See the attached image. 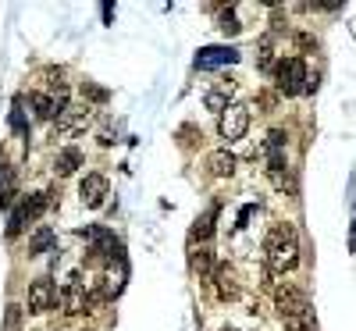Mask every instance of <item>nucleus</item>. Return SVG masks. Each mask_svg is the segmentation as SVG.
I'll list each match as a JSON object with an SVG mask.
<instances>
[{"label":"nucleus","instance_id":"obj_15","mask_svg":"<svg viewBox=\"0 0 356 331\" xmlns=\"http://www.w3.org/2000/svg\"><path fill=\"white\" fill-rule=\"evenodd\" d=\"M193 271L200 278H214V271H218V267H214V250L207 242L200 246V250H193Z\"/></svg>","mask_w":356,"mask_h":331},{"label":"nucleus","instance_id":"obj_21","mask_svg":"<svg viewBox=\"0 0 356 331\" xmlns=\"http://www.w3.org/2000/svg\"><path fill=\"white\" fill-rule=\"evenodd\" d=\"M267 178L278 185V189H292V178H289V168L282 164V168H267Z\"/></svg>","mask_w":356,"mask_h":331},{"label":"nucleus","instance_id":"obj_3","mask_svg":"<svg viewBox=\"0 0 356 331\" xmlns=\"http://www.w3.org/2000/svg\"><path fill=\"white\" fill-rule=\"evenodd\" d=\"M47 206H50V193H32L29 200H22V203H18V211L11 214V221H8V239H18L25 232V224H32Z\"/></svg>","mask_w":356,"mask_h":331},{"label":"nucleus","instance_id":"obj_11","mask_svg":"<svg viewBox=\"0 0 356 331\" xmlns=\"http://www.w3.org/2000/svg\"><path fill=\"white\" fill-rule=\"evenodd\" d=\"M232 93H235V82L228 78V82H221L218 89H211L203 96V103H207V111H218V114H224L228 107H232Z\"/></svg>","mask_w":356,"mask_h":331},{"label":"nucleus","instance_id":"obj_2","mask_svg":"<svg viewBox=\"0 0 356 331\" xmlns=\"http://www.w3.org/2000/svg\"><path fill=\"white\" fill-rule=\"evenodd\" d=\"M275 82H278V93L282 96H300L310 86V75H306V61L303 57H282L275 65Z\"/></svg>","mask_w":356,"mask_h":331},{"label":"nucleus","instance_id":"obj_12","mask_svg":"<svg viewBox=\"0 0 356 331\" xmlns=\"http://www.w3.org/2000/svg\"><path fill=\"white\" fill-rule=\"evenodd\" d=\"M90 125V111H75V107H68L65 114L57 118V132L61 136H75V132H82Z\"/></svg>","mask_w":356,"mask_h":331},{"label":"nucleus","instance_id":"obj_13","mask_svg":"<svg viewBox=\"0 0 356 331\" xmlns=\"http://www.w3.org/2000/svg\"><path fill=\"white\" fill-rule=\"evenodd\" d=\"M82 168V150L78 147H65V150H57V160H54V171L65 178V175H75Z\"/></svg>","mask_w":356,"mask_h":331},{"label":"nucleus","instance_id":"obj_1","mask_svg":"<svg viewBox=\"0 0 356 331\" xmlns=\"http://www.w3.org/2000/svg\"><path fill=\"white\" fill-rule=\"evenodd\" d=\"M264 260L271 271H292V267L300 264V242H296V232L289 228V224H275V228L267 232L264 239Z\"/></svg>","mask_w":356,"mask_h":331},{"label":"nucleus","instance_id":"obj_6","mask_svg":"<svg viewBox=\"0 0 356 331\" xmlns=\"http://www.w3.org/2000/svg\"><path fill=\"white\" fill-rule=\"evenodd\" d=\"M78 196H82V203L90 206V211H96V206H103V200L111 196V182L103 178V175H86L82 178V185H78Z\"/></svg>","mask_w":356,"mask_h":331},{"label":"nucleus","instance_id":"obj_28","mask_svg":"<svg viewBox=\"0 0 356 331\" xmlns=\"http://www.w3.org/2000/svg\"><path fill=\"white\" fill-rule=\"evenodd\" d=\"M349 246H353V253H356V228H353V239H349Z\"/></svg>","mask_w":356,"mask_h":331},{"label":"nucleus","instance_id":"obj_4","mask_svg":"<svg viewBox=\"0 0 356 331\" xmlns=\"http://www.w3.org/2000/svg\"><path fill=\"white\" fill-rule=\"evenodd\" d=\"M246 129H249V107H242V103H232L224 114H218V132H221V139L235 142V139L246 136Z\"/></svg>","mask_w":356,"mask_h":331},{"label":"nucleus","instance_id":"obj_19","mask_svg":"<svg viewBox=\"0 0 356 331\" xmlns=\"http://www.w3.org/2000/svg\"><path fill=\"white\" fill-rule=\"evenodd\" d=\"M11 200H14V175L0 168V206H11Z\"/></svg>","mask_w":356,"mask_h":331},{"label":"nucleus","instance_id":"obj_25","mask_svg":"<svg viewBox=\"0 0 356 331\" xmlns=\"http://www.w3.org/2000/svg\"><path fill=\"white\" fill-rule=\"evenodd\" d=\"M82 96H90V100L103 103V100H107V89H100V86H90V82H86V86H82Z\"/></svg>","mask_w":356,"mask_h":331},{"label":"nucleus","instance_id":"obj_24","mask_svg":"<svg viewBox=\"0 0 356 331\" xmlns=\"http://www.w3.org/2000/svg\"><path fill=\"white\" fill-rule=\"evenodd\" d=\"M267 150H285V132L282 129H271L267 132Z\"/></svg>","mask_w":356,"mask_h":331},{"label":"nucleus","instance_id":"obj_20","mask_svg":"<svg viewBox=\"0 0 356 331\" xmlns=\"http://www.w3.org/2000/svg\"><path fill=\"white\" fill-rule=\"evenodd\" d=\"M282 324H285V331H313V314H303V317H285Z\"/></svg>","mask_w":356,"mask_h":331},{"label":"nucleus","instance_id":"obj_18","mask_svg":"<svg viewBox=\"0 0 356 331\" xmlns=\"http://www.w3.org/2000/svg\"><path fill=\"white\" fill-rule=\"evenodd\" d=\"M271 50H275V43H271V36H264L260 39V54H257V68L260 72H275V54Z\"/></svg>","mask_w":356,"mask_h":331},{"label":"nucleus","instance_id":"obj_9","mask_svg":"<svg viewBox=\"0 0 356 331\" xmlns=\"http://www.w3.org/2000/svg\"><path fill=\"white\" fill-rule=\"evenodd\" d=\"M61 303H65V314H82V310L93 306V296L86 292V285L78 281V275L68 278V288H65V296H61Z\"/></svg>","mask_w":356,"mask_h":331},{"label":"nucleus","instance_id":"obj_29","mask_svg":"<svg viewBox=\"0 0 356 331\" xmlns=\"http://www.w3.org/2000/svg\"><path fill=\"white\" fill-rule=\"evenodd\" d=\"M224 331H235V328H224Z\"/></svg>","mask_w":356,"mask_h":331},{"label":"nucleus","instance_id":"obj_22","mask_svg":"<svg viewBox=\"0 0 356 331\" xmlns=\"http://www.w3.org/2000/svg\"><path fill=\"white\" fill-rule=\"evenodd\" d=\"M11 129L18 136H29V125H25V114H22V103L14 100V111H11Z\"/></svg>","mask_w":356,"mask_h":331},{"label":"nucleus","instance_id":"obj_26","mask_svg":"<svg viewBox=\"0 0 356 331\" xmlns=\"http://www.w3.org/2000/svg\"><path fill=\"white\" fill-rule=\"evenodd\" d=\"M22 324V306H8V331H18Z\"/></svg>","mask_w":356,"mask_h":331},{"label":"nucleus","instance_id":"obj_27","mask_svg":"<svg viewBox=\"0 0 356 331\" xmlns=\"http://www.w3.org/2000/svg\"><path fill=\"white\" fill-rule=\"evenodd\" d=\"M253 211H257V206H253V203H246L242 211H239V224H235V228H246V221L253 217Z\"/></svg>","mask_w":356,"mask_h":331},{"label":"nucleus","instance_id":"obj_10","mask_svg":"<svg viewBox=\"0 0 356 331\" xmlns=\"http://www.w3.org/2000/svg\"><path fill=\"white\" fill-rule=\"evenodd\" d=\"M214 292H218V299L221 303H232L235 296H239V281H235V271L228 264H221L218 271H214Z\"/></svg>","mask_w":356,"mask_h":331},{"label":"nucleus","instance_id":"obj_7","mask_svg":"<svg viewBox=\"0 0 356 331\" xmlns=\"http://www.w3.org/2000/svg\"><path fill=\"white\" fill-rule=\"evenodd\" d=\"M57 303V288L50 278H36L29 285V314H47V310Z\"/></svg>","mask_w":356,"mask_h":331},{"label":"nucleus","instance_id":"obj_8","mask_svg":"<svg viewBox=\"0 0 356 331\" xmlns=\"http://www.w3.org/2000/svg\"><path fill=\"white\" fill-rule=\"evenodd\" d=\"M235 61H239L235 47H203L196 54V68L200 72H211V68H221V65H235Z\"/></svg>","mask_w":356,"mask_h":331},{"label":"nucleus","instance_id":"obj_14","mask_svg":"<svg viewBox=\"0 0 356 331\" xmlns=\"http://www.w3.org/2000/svg\"><path fill=\"white\" fill-rule=\"evenodd\" d=\"M207 168H211L214 178H228V175H235V153H228V150H214L211 157H207Z\"/></svg>","mask_w":356,"mask_h":331},{"label":"nucleus","instance_id":"obj_16","mask_svg":"<svg viewBox=\"0 0 356 331\" xmlns=\"http://www.w3.org/2000/svg\"><path fill=\"white\" fill-rule=\"evenodd\" d=\"M214 217H218V206H211L203 217H196V224H193V239H200V246L214 235Z\"/></svg>","mask_w":356,"mask_h":331},{"label":"nucleus","instance_id":"obj_23","mask_svg":"<svg viewBox=\"0 0 356 331\" xmlns=\"http://www.w3.org/2000/svg\"><path fill=\"white\" fill-rule=\"evenodd\" d=\"M218 29H221L224 36H235V32L242 29V25L235 22V11H224V14H221V25H218Z\"/></svg>","mask_w":356,"mask_h":331},{"label":"nucleus","instance_id":"obj_5","mask_svg":"<svg viewBox=\"0 0 356 331\" xmlns=\"http://www.w3.org/2000/svg\"><path fill=\"white\" fill-rule=\"evenodd\" d=\"M275 306H278L282 321H285V317H303V314H313V310H310V299H306V292H300V288H292V285L275 288Z\"/></svg>","mask_w":356,"mask_h":331},{"label":"nucleus","instance_id":"obj_17","mask_svg":"<svg viewBox=\"0 0 356 331\" xmlns=\"http://www.w3.org/2000/svg\"><path fill=\"white\" fill-rule=\"evenodd\" d=\"M50 246H54V232L43 224V228H36V235L29 239V253H32V257H36V253H47Z\"/></svg>","mask_w":356,"mask_h":331}]
</instances>
